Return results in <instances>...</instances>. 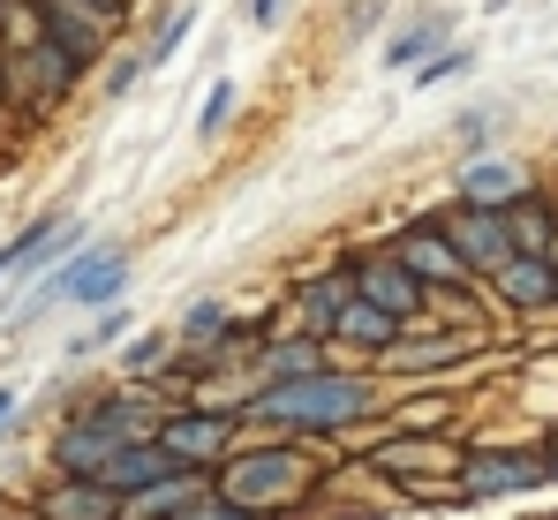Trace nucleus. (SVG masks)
Instances as JSON below:
<instances>
[{
    "label": "nucleus",
    "instance_id": "a211bd4d",
    "mask_svg": "<svg viewBox=\"0 0 558 520\" xmlns=\"http://www.w3.org/2000/svg\"><path fill=\"white\" fill-rule=\"evenodd\" d=\"M317 370H332V362H325V340H279V347H265V377H272V385L317 377Z\"/></svg>",
    "mask_w": 558,
    "mask_h": 520
},
{
    "label": "nucleus",
    "instance_id": "412c9836",
    "mask_svg": "<svg viewBox=\"0 0 558 520\" xmlns=\"http://www.w3.org/2000/svg\"><path fill=\"white\" fill-rule=\"evenodd\" d=\"M167 332H144V340H129L121 347V370H129V377H159V370H167Z\"/></svg>",
    "mask_w": 558,
    "mask_h": 520
},
{
    "label": "nucleus",
    "instance_id": "bb28decb",
    "mask_svg": "<svg viewBox=\"0 0 558 520\" xmlns=\"http://www.w3.org/2000/svg\"><path fill=\"white\" fill-rule=\"evenodd\" d=\"M53 8H69V15H92V23H113L129 0H53Z\"/></svg>",
    "mask_w": 558,
    "mask_h": 520
},
{
    "label": "nucleus",
    "instance_id": "2eb2a0df",
    "mask_svg": "<svg viewBox=\"0 0 558 520\" xmlns=\"http://www.w3.org/2000/svg\"><path fill=\"white\" fill-rule=\"evenodd\" d=\"M498 294H506L513 310H551V302H558V271H551V257H513L506 271H498Z\"/></svg>",
    "mask_w": 558,
    "mask_h": 520
},
{
    "label": "nucleus",
    "instance_id": "5701e85b",
    "mask_svg": "<svg viewBox=\"0 0 558 520\" xmlns=\"http://www.w3.org/2000/svg\"><path fill=\"white\" fill-rule=\"evenodd\" d=\"M189 31H196V8H182V15H167V31H159V46H151L144 61H151V69H167V61H174V53L189 46Z\"/></svg>",
    "mask_w": 558,
    "mask_h": 520
},
{
    "label": "nucleus",
    "instance_id": "a878e982",
    "mask_svg": "<svg viewBox=\"0 0 558 520\" xmlns=\"http://www.w3.org/2000/svg\"><path fill=\"white\" fill-rule=\"evenodd\" d=\"M144 69H151V61H144V53H129V61H121V69L106 76V90H113V98H129V90L144 84Z\"/></svg>",
    "mask_w": 558,
    "mask_h": 520
},
{
    "label": "nucleus",
    "instance_id": "9d476101",
    "mask_svg": "<svg viewBox=\"0 0 558 520\" xmlns=\"http://www.w3.org/2000/svg\"><path fill=\"white\" fill-rule=\"evenodd\" d=\"M76 242H84L76 219H31L15 242H0V279H8V271H38V264H53V257L69 264V257H76Z\"/></svg>",
    "mask_w": 558,
    "mask_h": 520
},
{
    "label": "nucleus",
    "instance_id": "aec40b11",
    "mask_svg": "<svg viewBox=\"0 0 558 520\" xmlns=\"http://www.w3.org/2000/svg\"><path fill=\"white\" fill-rule=\"evenodd\" d=\"M46 513L53 520H121V506H113L98 483H61V491L46 498Z\"/></svg>",
    "mask_w": 558,
    "mask_h": 520
},
{
    "label": "nucleus",
    "instance_id": "6ab92c4d",
    "mask_svg": "<svg viewBox=\"0 0 558 520\" xmlns=\"http://www.w3.org/2000/svg\"><path fill=\"white\" fill-rule=\"evenodd\" d=\"M227 332H234V310H227L219 294H204V302H189V310H182V340L196 347V354H211Z\"/></svg>",
    "mask_w": 558,
    "mask_h": 520
},
{
    "label": "nucleus",
    "instance_id": "2f4dec72",
    "mask_svg": "<svg viewBox=\"0 0 558 520\" xmlns=\"http://www.w3.org/2000/svg\"><path fill=\"white\" fill-rule=\"evenodd\" d=\"M15 408H23V392H15V385H0V431L15 423Z\"/></svg>",
    "mask_w": 558,
    "mask_h": 520
},
{
    "label": "nucleus",
    "instance_id": "39448f33",
    "mask_svg": "<svg viewBox=\"0 0 558 520\" xmlns=\"http://www.w3.org/2000/svg\"><path fill=\"white\" fill-rule=\"evenodd\" d=\"M446 242H453V257L468 264V271H483V279H498L506 264H513V234H506V211H468V204H453L446 219Z\"/></svg>",
    "mask_w": 558,
    "mask_h": 520
},
{
    "label": "nucleus",
    "instance_id": "dca6fc26",
    "mask_svg": "<svg viewBox=\"0 0 558 520\" xmlns=\"http://www.w3.org/2000/svg\"><path fill=\"white\" fill-rule=\"evenodd\" d=\"M506 234H513V257H551V234H558V211L544 196H521L506 211Z\"/></svg>",
    "mask_w": 558,
    "mask_h": 520
},
{
    "label": "nucleus",
    "instance_id": "423d86ee",
    "mask_svg": "<svg viewBox=\"0 0 558 520\" xmlns=\"http://www.w3.org/2000/svg\"><path fill=\"white\" fill-rule=\"evenodd\" d=\"M536 483H551V460H521V452H475V460H461L468 498H513V491H536Z\"/></svg>",
    "mask_w": 558,
    "mask_h": 520
},
{
    "label": "nucleus",
    "instance_id": "0eeeda50",
    "mask_svg": "<svg viewBox=\"0 0 558 520\" xmlns=\"http://www.w3.org/2000/svg\"><path fill=\"white\" fill-rule=\"evenodd\" d=\"M355 294L377 302L385 317H400V325H415V310H423V279H415L400 257H363L355 264Z\"/></svg>",
    "mask_w": 558,
    "mask_h": 520
},
{
    "label": "nucleus",
    "instance_id": "20e7f679",
    "mask_svg": "<svg viewBox=\"0 0 558 520\" xmlns=\"http://www.w3.org/2000/svg\"><path fill=\"white\" fill-rule=\"evenodd\" d=\"M234 423L242 415H227V408H182V415H159V452L174 460V468H211L227 445H234Z\"/></svg>",
    "mask_w": 558,
    "mask_h": 520
},
{
    "label": "nucleus",
    "instance_id": "b1692460",
    "mask_svg": "<svg viewBox=\"0 0 558 520\" xmlns=\"http://www.w3.org/2000/svg\"><path fill=\"white\" fill-rule=\"evenodd\" d=\"M234 121V84H211V98H204V113H196V136H219Z\"/></svg>",
    "mask_w": 558,
    "mask_h": 520
},
{
    "label": "nucleus",
    "instance_id": "4468645a",
    "mask_svg": "<svg viewBox=\"0 0 558 520\" xmlns=\"http://www.w3.org/2000/svg\"><path fill=\"white\" fill-rule=\"evenodd\" d=\"M204 498H211V483H204L196 468H182V475H167L159 491L129 498V506H121V520H182V513H196Z\"/></svg>",
    "mask_w": 558,
    "mask_h": 520
},
{
    "label": "nucleus",
    "instance_id": "9b49d317",
    "mask_svg": "<svg viewBox=\"0 0 558 520\" xmlns=\"http://www.w3.org/2000/svg\"><path fill=\"white\" fill-rule=\"evenodd\" d=\"M521 196H536V189H529V167H513V159H468L461 167L468 211H513Z\"/></svg>",
    "mask_w": 558,
    "mask_h": 520
},
{
    "label": "nucleus",
    "instance_id": "4be33fe9",
    "mask_svg": "<svg viewBox=\"0 0 558 520\" xmlns=\"http://www.w3.org/2000/svg\"><path fill=\"white\" fill-rule=\"evenodd\" d=\"M468 69H475V53H468V46H453V53H438V61H423V69L408 76V84H415V90H430V84H461Z\"/></svg>",
    "mask_w": 558,
    "mask_h": 520
},
{
    "label": "nucleus",
    "instance_id": "ddd939ff",
    "mask_svg": "<svg viewBox=\"0 0 558 520\" xmlns=\"http://www.w3.org/2000/svg\"><path fill=\"white\" fill-rule=\"evenodd\" d=\"M348 302H355V271H317V279L302 287V340H325V332H340Z\"/></svg>",
    "mask_w": 558,
    "mask_h": 520
},
{
    "label": "nucleus",
    "instance_id": "7c9ffc66",
    "mask_svg": "<svg viewBox=\"0 0 558 520\" xmlns=\"http://www.w3.org/2000/svg\"><path fill=\"white\" fill-rule=\"evenodd\" d=\"M242 15H250L257 31H272V23H279V0H242Z\"/></svg>",
    "mask_w": 558,
    "mask_h": 520
},
{
    "label": "nucleus",
    "instance_id": "393cba45",
    "mask_svg": "<svg viewBox=\"0 0 558 520\" xmlns=\"http://www.w3.org/2000/svg\"><path fill=\"white\" fill-rule=\"evenodd\" d=\"M490 129H498V113H483V106H468L461 121H453V136H461V144L475 152V159H483V144H490Z\"/></svg>",
    "mask_w": 558,
    "mask_h": 520
},
{
    "label": "nucleus",
    "instance_id": "473e14b6",
    "mask_svg": "<svg viewBox=\"0 0 558 520\" xmlns=\"http://www.w3.org/2000/svg\"><path fill=\"white\" fill-rule=\"evenodd\" d=\"M551 475H558V445H551Z\"/></svg>",
    "mask_w": 558,
    "mask_h": 520
},
{
    "label": "nucleus",
    "instance_id": "6e6552de",
    "mask_svg": "<svg viewBox=\"0 0 558 520\" xmlns=\"http://www.w3.org/2000/svg\"><path fill=\"white\" fill-rule=\"evenodd\" d=\"M392 257L408 264V271H415V279H430V287H446V294H453V287H468V279H475V271H468V264L453 257V242H446V227H438V219H423V227H408V234H400V250H392Z\"/></svg>",
    "mask_w": 558,
    "mask_h": 520
},
{
    "label": "nucleus",
    "instance_id": "7ed1b4c3",
    "mask_svg": "<svg viewBox=\"0 0 558 520\" xmlns=\"http://www.w3.org/2000/svg\"><path fill=\"white\" fill-rule=\"evenodd\" d=\"M129 250H76V257L61 264L31 302H23V317H38V310H53V302H76V310H106V302H121V287H129Z\"/></svg>",
    "mask_w": 558,
    "mask_h": 520
},
{
    "label": "nucleus",
    "instance_id": "1a4fd4ad",
    "mask_svg": "<svg viewBox=\"0 0 558 520\" xmlns=\"http://www.w3.org/2000/svg\"><path fill=\"white\" fill-rule=\"evenodd\" d=\"M438 53H453V8H423L408 31H392V46H385V61H377V69L415 76V69H423V61H438Z\"/></svg>",
    "mask_w": 558,
    "mask_h": 520
},
{
    "label": "nucleus",
    "instance_id": "f257e3e1",
    "mask_svg": "<svg viewBox=\"0 0 558 520\" xmlns=\"http://www.w3.org/2000/svg\"><path fill=\"white\" fill-rule=\"evenodd\" d=\"M377 408L371 377H348V370H317V377H294V385H272L257 400H242V423H279V431H310L332 437L348 423H363Z\"/></svg>",
    "mask_w": 558,
    "mask_h": 520
},
{
    "label": "nucleus",
    "instance_id": "cd10ccee",
    "mask_svg": "<svg viewBox=\"0 0 558 520\" xmlns=\"http://www.w3.org/2000/svg\"><path fill=\"white\" fill-rule=\"evenodd\" d=\"M121 332H129V310H106V317L92 325V340H84V347H106V340H121Z\"/></svg>",
    "mask_w": 558,
    "mask_h": 520
},
{
    "label": "nucleus",
    "instance_id": "c756f323",
    "mask_svg": "<svg viewBox=\"0 0 558 520\" xmlns=\"http://www.w3.org/2000/svg\"><path fill=\"white\" fill-rule=\"evenodd\" d=\"M377 15H385V0H363V8H355V15H348V38H363V31H371Z\"/></svg>",
    "mask_w": 558,
    "mask_h": 520
},
{
    "label": "nucleus",
    "instance_id": "f3484780",
    "mask_svg": "<svg viewBox=\"0 0 558 520\" xmlns=\"http://www.w3.org/2000/svg\"><path fill=\"white\" fill-rule=\"evenodd\" d=\"M400 332H408V325H400V317H385V310H377V302H363V294H355V302H348V317H340V340L385 347V354L400 347Z\"/></svg>",
    "mask_w": 558,
    "mask_h": 520
},
{
    "label": "nucleus",
    "instance_id": "f03ea898",
    "mask_svg": "<svg viewBox=\"0 0 558 520\" xmlns=\"http://www.w3.org/2000/svg\"><path fill=\"white\" fill-rule=\"evenodd\" d=\"M310 483H317L310 452H294V445H250V452H227L211 498H227V506H242V513L272 520L279 506H294Z\"/></svg>",
    "mask_w": 558,
    "mask_h": 520
},
{
    "label": "nucleus",
    "instance_id": "c85d7f7f",
    "mask_svg": "<svg viewBox=\"0 0 558 520\" xmlns=\"http://www.w3.org/2000/svg\"><path fill=\"white\" fill-rule=\"evenodd\" d=\"M182 520H257V513H242V506H227V498H204V506L182 513Z\"/></svg>",
    "mask_w": 558,
    "mask_h": 520
},
{
    "label": "nucleus",
    "instance_id": "f8f14e48",
    "mask_svg": "<svg viewBox=\"0 0 558 520\" xmlns=\"http://www.w3.org/2000/svg\"><path fill=\"white\" fill-rule=\"evenodd\" d=\"M167 475H182L167 452H159V437L151 445H129V452H113V468L98 475V491L113 498V506H129V498H144V491H159Z\"/></svg>",
    "mask_w": 558,
    "mask_h": 520
}]
</instances>
